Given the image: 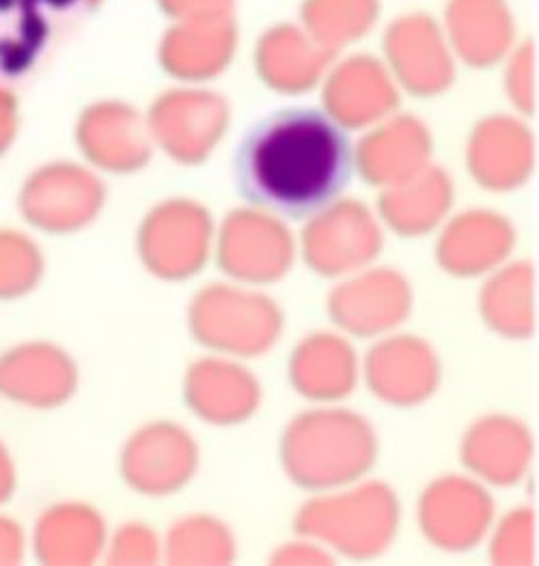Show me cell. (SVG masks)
<instances>
[{
	"label": "cell",
	"mask_w": 539,
	"mask_h": 566,
	"mask_svg": "<svg viewBox=\"0 0 539 566\" xmlns=\"http://www.w3.org/2000/svg\"><path fill=\"white\" fill-rule=\"evenodd\" d=\"M354 177L348 129L320 108L293 106L252 123L234 154L236 190L283 218H311Z\"/></svg>",
	"instance_id": "cell-1"
},
{
	"label": "cell",
	"mask_w": 539,
	"mask_h": 566,
	"mask_svg": "<svg viewBox=\"0 0 539 566\" xmlns=\"http://www.w3.org/2000/svg\"><path fill=\"white\" fill-rule=\"evenodd\" d=\"M70 388L65 358L43 343H22L0 354V397L24 407L59 403Z\"/></svg>",
	"instance_id": "cell-2"
},
{
	"label": "cell",
	"mask_w": 539,
	"mask_h": 566,
	"mask_svg": "<svg viewBox=\"0 0 539 566\" xmlns=\"http://www.w3.org/2000/svg\"><path fill=\"white\" fill-rule=\"evenodd\" d=\"M81 179L65 168L33 172L20 192V211L27 222L43 231H63L79 222L89 205Z\"/></svg>",
	"instance_id": "cell-3"
},
{
	"label": "cell",
	"mask_w": 539,
	"mask_h": 566,
	"mask_svg": "<svg viewBox=\"0 0 539 566\" xmlns=\"http://www.w3.org/2000/svg\"><path fill=\"white\" fill-rule=\"evenodd\" d=\"M42 256L35 242L20 231L0 229V300H18L35 289Z\"/></svg>",
	"instance_id": "cell-4"
},
{
	"label": "cell",
	"mask_w": 539,
	"mask_h": 566,
	"mask_svg": "<svg viewBox=\"0 0 539 566\" xmlns=\"http://www.w3.org/2000/svg\"><path fill=\"white\" fill-rule=\"evenodd\" d=\"M24 532L20 524L0 513V566L20 565L24 558Z\"/></svg>",
	"instance_id": "cell-5"
},
{
	"label": "cell",
	"mask_w": 539,
	"mask_h": 566,
	"mask_svg": "<svg viewBox=\"0 0 539 566\" xmlns=\"http://www.w3.org/2000/svg\"><path fill=\"white\" fill-rule=\"evenodd\" d=\"M18 134V108L13 95L0 86V158L11 149Z\"/></svg>",
	"instance_id": "cell-6"
},
{
	"label": "cell",
	"mask_w": 539,
	"mask_h": 566,
	"mask_svg": "<svg viewBox=\"0 0 539 566\" xmlns=\"http://www.w3.org/2000/svg\"><path fill=\"white\" fill-rule=\"evenodd\" d=\"M15 491V463L13 454L0 440V506L13 497Z\"/></svg>",
	"instance_id": "cell-7"
}]
</instances>
